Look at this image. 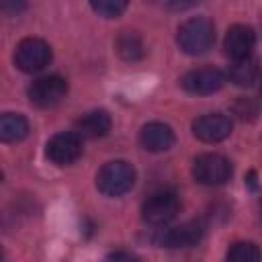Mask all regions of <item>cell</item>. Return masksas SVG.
<instances>
[{
    "mask_svg": "<svg viewBox=\"0 0 262 262\" xmlns=\"http://www.w3.org/2000/svg\"><path fill=\"white\" fill-rule=\"evenodd\" d=\"M176 41L188 55H201L215 43V27L207 16H192L178 27Z\"/></svg>",
    "mask_w": 262,
    "mask_h": 262,
    "instance_id": "6da1fadb",
    "label": "cell"
},
{
    "mask_svg": "<svg viewBox=\"0 0 262 262\" xmlns=\"http://www.w3.org/2000/svg\"><path fill=\"white\" fill-rule=\"evenodd\" d=\"M135 168L125 160L106 162L96 174V188L104 196H121L135 184Z\"/></svg>",
    "mask_w": 262,
    "mask_h": 262,
    "instance_id": "7a4b0ae2",
    "label": "cell"
},
{
    "mask_svg": "<svg viewBox=\"0 0 262 262\" xmlns=\"http://www.w3.org/2000/svg\"><path fill=\"white\" fill-rule=\"evenodd\" d=\"M180 211V199L174 190L170 188H162V190H156L151 192L143 205H141V219L147 223V225H154V227H162V225H168Z\"/></svg>",
    "mask_w": 262,
    "mask_h": 262,
    "instance_id": "3957f363",
    "label": "cell"
},
{
    "mask_svg": "<svg viewBox=\"0 0 262 262\" xmlns=\"http://www.w3.org/2000/svg\"><path fill=\"white\" fill-rule=\"evenodd\" d=\"M49 61H51V47L47 41L39 37H27L14 49V66L20 72L27 74L41 72Z\"/></svg>",
    "mask_w": 262,
    "mask_h": 262,
    "instance_id": "277c9868",
    "label": "cell"
},
{
    "mask_svg": "<svg viewBox=\"0 0 262 262\" xmlns=\"http://www.w3.org/2000/svg\"><path fill=\"white\" fill-rule=\"evenodd\" d=\"M192 176L203 186L225 184L231 176V162L221 154H201L192 162Z\"/></svg>",
    "mask_w": 262,
    "mask_h": 262,
    "instance_id": "5b68a950",
    "label": "cell"
},
{
    "mask_svg": "<svg viewBox=\"0 0 262 262\" xmlns=\"http://www.w3.org/2000/svg\"><path fill=\"white\" fill-rule=\"evenodd\" d=\"M205 233V227L201 221H186L174 227L162 225V229L156 231L154 244L160 248H190L201 242Z\"/></svg>",
    "mask_w": 262,
    "mask_h": 262,
    "instance_id": "8992f818",
    "label": "cell"
},
{
    "mask_svg": "<svg viewBox=\"0 0 262 262\" xmlns=\"http://www.w3.org/2000/svg\"><path fill=\"white\" fill-rule=\"evenodd\" d=\"M66 94H68V82L57 74L37 78L29 86V100L39 108L55 106L66 98Z\"/></svg>",
    "mask_w": 262,
    "mask_h": 262,
    "instance_id": "52a82bcc",
    "label": "cell"
},
{
    "mask_svg": "<svg viewBox=\"0 0 262 262\" xmlns=\"http://www.w3.org/2000/svg\"><path fill=\"white\" fill-rule=\"evenodd\" d=\"M80 154H82V137L72 131L55 133L45 145V156L55 166H70L80 158Z\"/></svg>",
    "mask_w": 262,
    "mask_h": 262,
    "instance_id": "ba28073f",
    "label": "cell"
},
{
    "mask_svg": "<svg viewBox=\"0 0 262 262\" xmlns=\"http://www.w3.org/2000/svg\"><path fill=\"white\" fill-rule=\"evenodd\" d=\"M182 88L190 94H213L223 88L225 74L217 68H196L182 76Z\"/></svg>",
    "mask_w": 262,
    "mask_h": 262,
    "instance_id": "9c48e42d",
    "label": "cell"
},
{
    "mask_svg": "<svg viewBox=\"0 0 262 262\" xmlns=\"http://www.w3.org/2000/svg\"><path fill=\"white\" fill-rule=\"evenodd\" d=\"M229 133H231V121L223 113H209L194 119L192 123V135L205 143L223 141Z\"/></svg>",
    "mask_w": 262,
    "mask_h": 262,
    "instance_id": "30bf717a",
    "label": "cell"
},
{
    "mask_svg": "<svg viewBox=\"0 0 262 262\" xmlns=\"http://www.w3.org/2000/svg\"><path fill=\"white\" fill-rule=\"evenodd\" d=\"M254 45H256V33L248 25L229 27V31L225 35V41H223V49H225V53L229 55L231 61L250 57L252 51H254Z\"/></svg>",
    "mask_w": 262,
    "mask_h": 262,
    "instance_id": "8fae6325",
    "label": "cell"
},
{
    "mask_svg": "<svg viewBox=\"0 0 262 262\" xmlns=\"http://www.w3.org/2000/svg\"><path fill=\"white\" fill-rule=\"evenodd\" d=\"M139 143L147 149V151H166L174 145V131L170 125L154 121L141 127L139 131Z\"/></svg>",
    "mask_w": 262,
    "mask_h": 262,
    "instance_id": "7c38bea8",
    "label": "cell"
},
{
    "mask_svg": "<svg viewBox=\"0 0 262 262\" xmlns=\"http://www.w3.org/2000/svg\"><path fill=\"white\" fill-rule=\"evenodd\" d=\"M111 129V115L102 108L90 111L86 115H82L76 121V133L84 139H98L104 137Z\"/></svg>",
    "mask_w": 262,
    "mask_h": 262,
    "instance_id": "4fadbf2b",
    "label": "cell"
},
{
    "mask_svg": "<svg viewBox=\"0 0 262 262\" xmlns=\"http://www.w3.org/2000/svg\"><path fill=\"white\" fill-rule=\"evenodd\" d=\"M258 61L250 55L246 59H235L231 61V66H227V72H225V80H229L231 84L235 86H242V88H250L258 82Z\"/></svg>",
    "mask_w": 262,
    "mask_h": 262,
    "instance_id": "5bb4252c",
    "label": "cell"
},
{
    "mask_svg": "<svg viewBox=\"0 0 262 262\" xmlns=\"http://www.w3.org/2000/svg\"><path fill=\"white\" fill-rule=\"evenodd\" d=\"M29 135V121L18 113H0V141L16 143Z\"/></svg>",
    "mask_w": 262,
    "mask_h": 262,
    "instance_id": "9a60e30c",
    "label": "cell"
},
{
    "mask_svg": "<svg viewBox=\"0 0 262 262\" xmlns=\"http://www.w3.org/2000/svg\"><path fill=\"white\" fill-rule=\"evenodd\" d=\"M115 49L117 53L125 59V61H137L143 57V43L141 37L133 31H123L117 41H115Z\"/></svg>",
    "mask_w": 262,
    "mask_h": 262,
    "instance_id": "2e32d148",
    "label": "cell"
},
{
    "mask_svg": "<svg viewBox=\"0 0 262 262\" xmlns=\"http://www.w3.org/2000/svg\"><path fill=\"white\" fill-rule=\"evenodd\" d=\"M260 258V250L254 242H237L227 250V260L231 262H254Z\"/></svg>",
    "mask_w": 262,
    "mask_h": 262,
    "instance_id": "e0dca14e",
    "label": "cell"
},
{
    "mask_svg": "<svg viewBox=\"0 0 262 262\" xmlns=\"http://www.w3.org/2000/svg\"><path fill=\"white\" fill-rule=\"evenodd\" d=\"M90 6L96 14L104 16V18H115L127 10L129 0H90Z\"/></svg>",
    "mask_w": 262,
    "mask_h": 262,
    "instance_id": "ac0fdd59",
    "label": "cell"
},
{
    "mask_svg": "<svg viewBox=\"0 0 262 262\" xmlns=\"http://www.w3.org/2000/svg\"><path fill=\"white\" fill-rule=\"evenodd\" d=\"M0 10L6 16H16L25 10V0H0Z\"/></svg>",
    "mask_w": 262,
    "mask_h": 262,
    "instance_id": "d6986e66",
    "label": "cell"
},
{
    "mask_svg": "<svg viewBox=\"0 0 262 262\" xmlns=\"http://www.w3.org/2000/svg\"><path fill=\"white\" fill-rule=\"evenodd\" d=\"M248 182H250V186H252V188H256V172H250Z\"/></svg>",
    "mask_w": 262,
    "mask_h": 262,
    "instance_id": "ffe728a7",
    "label": "cell"
},
{
    "mask_svg": "<svg viewBox=\"0 0 262 262\" xmlns=\"http://www.w3.org/2000/svg\"><path fill=\"white\" fill-rule=\"evenodd\" d=\"M0 182H2V172H0Z\"/></svg>",
    "mask_w": 262,
    "mask_h": 262,
    "instance_id": "44dd1931",
    "label": "cell"
},
{
    "mask_svg": "<svg viewBox=\"0 0 262 262\" xmlns=\"http://www.w3.org/2000/svg\"><path fill=\"white\" fill-rule=\"evenodd\" d=\"M0 258H2V250H0Z\"/></svg>",
    "mask_w": 262,
    "mask_h": 262,
    "instance_id": "7402d4cb",
    "label": "cell"
}]
</instances>
